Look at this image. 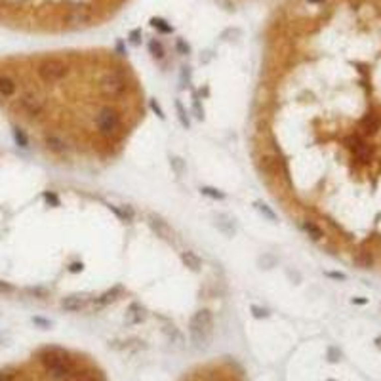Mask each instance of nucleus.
Masks as SVG:
<instances>
[{"mask_svg":"<svg viewBox=\"0 0 381 381\" xmlns=\"http://www.w3.org/2000/svg\"><path fill=\"white\" fill-rule=\"evenodd\" d=\"M40 362L52 381H69L73 376V360L65 349L46 347L38 353Z\"/></svg>","mask_w":381,"mask_h":381,"instance_id":"nucleus-1","label":"nucleus"},{"mask_svg":"<svg viewBox=\"0 0 381 381\" xmlns=\"http://www.w3.org/2000/svg\"><path fill=\"white\" fill-rule=\"evenodd\" d=\"M98 86L101 96L111 99H120L124 98L128 94V90H130V78L124 71L117 69V71H109V73L99 76Z\"/></svg>","mask_w":381,"mask_h":381,"instance_id":"nucleus-2","label":"nucleus"},{"mask_svg":"<svg viewBox=\"0 0 381 381\" xmlns=\"http://www.w3.org/2000/svg\"><path fill=\"white\" fill-rule=\"evenodd\" d=\"M212 326H214V315L210 309H198L193 315L189 322V334H191V341L196 349L206 347Z\"/></svg>","mask_w":381,"mask_h":381,"instance_id":"nucleus-3","label":"nucleus"},{"mask_svg":"<svg viewBox=\"0 0 381 381\" xmlns=\"http://www.w3.org/2000/svg\"><path fill=\"white\" fill-rule=\"evenodd\" d=\"M69 73H71L69 63L63 61V59H59V57H48V59L40 61L38 67H36V75L46 84L61 82L63 78H67Z\"/></svg>","mask_w":381,"mask_h":381,"instance_id":"nucleus-4","label":"nucleus"},{"mask_svg":"<svg viewBox=\"0 0 381 381\" xmlns=\"http://www.w3.org/2000/svg\"><path fill=\"white\" fill-rule=\"evenodd\" d=\"M94 126L103 137H115L122 130V117L113 107H101L94 117Z\"/></svg>","mask_w":381,"mask_h":381,"instance_id":"nucleus-5","label":"nucleus"},{"mask_svg":"<svg viewBox=\"0 0 381 381\" xmlns=\"http://www.w3.org/2000/svg\"><path fill=\"white\" fill-rule=\"evenodd\" d=\"M17 107L25 117L29 119H38L46 113V101H44L38 94H34L31 90L23 92L19 99H17Z\"/></svg>","mask_w":381,"mask_h":381,"instance_id":"nucleus-6","label":"nucleus"},{"mask_svg":"<svg viewBox=\"0 0 381 381\" xmlns=\"http://www.w3.org/2000/svg\"><path fill=\"white\" fill-rule=\"evenodd\" d=\"M147 223H149L151 231L158 239L166 240L168 244H175V242H177V233H175L174 227L164 218L156 216V214H149V216H147Z\"/></svg>","mask_w":381,"mask_h":381,"instance_id":"nucleus-7","label":"nucleus"},{"mask_svg":"<svg viewBox=\"0 0 381 381\" xmlns=\"http://www.w3.org/2000/svg\"><path fill=\"white\" fill-rule=\"evenodd\" d=\"M122 292H124V288L122 286H113V288H109V290H105L103 294H99L96 295V297H92V301H90V305L88 307H92L94 311H101V309H105V307H109L111 303H115L117 299H119L120 295H122Z\"/></svg>","mask_w":381,"mask_h":381,"instance_id":"nucleus-8","label":"nucleus"},{"mask_svg":"<svg viewBox=\"0 0 381 381\" xmlns=\"http://www.w3.org/2000/svg\"><path fill=\"white\" fill-rule=\"evenodd\" d=\"M92 301V297L88 294H71L61 299V309L65 313H80L84 311Z\"/></svg>","mask_w":381,"mask_h":381,"instance_id":"nucleus-9","label":"nucleus"},{"mask_svg":"<svg viewBox=\"0 0 381 381\" xmlns=\"http://www.w3.org/2000/svg\"><path fill=\"white\" fill-rule=\"evenodd\" d=\"M94 19V13L90 8L84 6H76V8H69L67 13L63 15V21L69 25H88V23Z\"/></svg>","mask_w":381,"mask_h":381,"instance_id":"nucleus-10","label":"nucleus"},{"mask_svg":"<svg viewBox=\"0 0 381 381\" xmlns=\"http://www.w3.org/2000/svg\"><path fill=\"white\" fill-rule=\"evenodd\" d=\"M257 166H259L261 174H265V175H276V174H280V170L284 168V160H278V158H274L272 154H263L261 158L257 160Z\"/></svg>","mask_w":381,"mask_h":381,"instance_id":"nucleus-11","label":"nucleus"},{"mask_svg":"<svg viewBox=\"0 0 381 381\" xmlns=\"http://www.w3.org/2000/svg\"><path fill=\"white\" fill-rule=\"evenodd\" d=\"M44 145H46L48 151H52L54 154H67V152H69V143H67L63 137L55 135V133L44 135Z\"/></svg>","mask_w":381,"mask_h":381,"instance_id":"nucleus-12","label":"nucleus"},{"mask_svg":"<svg viewBox=\"0 0 381 381\" xmlns=\"http://www.w3.org/2000/svg\"><path fill=\"white\" fill-rule=\"evenodd\" d=\"M147 318V309L141 303H131L128 307V313H126V324H141L143 320Z\"/></svg>","mask_w":381,"mask_h":381,"instance_id":"nucleus-13","label":"nucleus"},{"mask_svg":"<svg viewBox=\"0 0 381 381\" xmlns=\"http://www.w3.org/2000/svg\"><path fill=\"white\" fill-rule=\"evenodd\" d=\"M301 231H303L305 235L309 237L311 240H315V242H318V240H322L324 239V231L320 229V225L318 223H315L313 219H303L301 221Z\"/></svg>","mask_w":381,"mask_h":381,"instance_id":"nucleus-14","label":"nucleus"},{"mask_svg":"<svg viewBox=\"0 0 381 381\" xmlns=\"http://www.w3.org/2000/svg\"><path fill=\"white\" fill-rule=\"evenodd\" d=\"M214 225H216V229H218L219 233H223L229 239L237 235V225H235V221L231 218H227V216H216Z\"/></svg>","mask_w":381,"mask_h":381,"instance_id":"nucleus-15","label":"nucleus"},{"mask_svg":"<svg viewBox=\"0 0 381 381\" xmlns=\"http://www.w3.org/2000/svg\"><path fill=\"white\" fill-rule=\"evenodd\" d=\"M252 206H254V210H255L261 218L269 219L271 223H278V216H276V212H274V210H272L267 202H263V200H254V202H252Z\"/></svg>","mask_w":381,"mask_h":381,"instance_id":"nucleus-16","label":"nucleus"},{"mask_svg":"<svg viewBox=\"0 0 381 381\" xmlns=\"http://www.w3.org/2000/svg\"><path fill=\"white\" fill-rule=\"evenodd\" d=\"M181 261H183V265H185L189 271H193V272H198L202 269V259L191 250L181 252Z\"/></svg>","mask_w":381,"mask_h":381,"instance_id":"nucleus-17","label":"nucleus"},{"mask_svg":"<svg viewBox=\"0 0 381 381\" xmlns=\"http://www.w3.org/2000/svg\"><path fill=\"white\" fill-rule=\"evenodd\" d=\"M162 332H164V336L170 339L174 345H177L179 349L185 347V338H183V334H181L174 324H166V326H162Z\"/></svg>","mask_w":381,"mask_h":381,"instance_id":"nucleus-18","label":"nucleus"},{"mask_svg":"<svg viewBox=\"0 0 381 381\" xmlns=\"http://www.w3.org/2000/svg\"><path fill=\"white\" fill-rule=\"evenodd\" d=\"M15 92H17L15 80L8 75L0 76V96L2 98H11V96H15Z\"/></svg>","mask_w":381,"mask_h":381,"instance_id":"nucleus-19","label":"nucleus"},{"mask_svg":"<svg viewBox=\"0 0 381 381\" xmlns=\"http://www.w3.org/2000/svg\"><path fill=\"white\" fill-rule=\"evenodd\" d=\"M107 208L113 212V216H117L122 223H131L133 218H135V214H133V210H131L130 206H115V204H109Z\"/></svg>","mask_w":381,"mask_h":381,"instance_id":"nucleus-20","label":"nucleus"},{"mask_svg":"<svg viewBox=\"0 0 381 381\" xmlns=\"http://www.w3.org/2000/svg\"><path fill=\"white\" fill-rule=\"evenodd\" d=\"M191 113L198 122H204V119H206V111H204V105H202V99L196 96L195 90L191 92Z\"/></svg>","mask_w":381,"mask_h":381,"instance_id":"nucleus-21","label":"nucleus"},{"mask_svg":"<svg viewBox=\"0 0 381 381\" xmlns=\"http://www.w3.org/2000/svg\"><path fill=\"white\" fill-rule=\"evenodd\" d=\"M174 109H175V113H177V120H179V124H181L185 130H191V115H189V111L185 109V105H183L179 99H175Z\"/></svg>","mask_w":381,"mask_h":381,"instance_id":"nucleus-22","label":"nucleus"},{"mask_svg":"<svg viewBox=\"0 0 381 381\" xmlns=\"http://www.w3.org/2000/svg\"><path fill=\"white\" fill-rule=\"evenodd\" d=\"M147 50H149V54H151L154 59H162L164 54H166L162 42H158L156 38H149V40H147Z\"/></svg>","mask_w":381,"mask_h":381,"instance_id":"nucleus-23","label":"nucleus"},{"mask_svg":"<svg viewBox=\"0 0 381 381\" xmlns=\"http://www.w3.org/2000/svg\"><path fill=\"white\" fill-rule=\"evenodd\" d=\"M11 135H13V141H15L17 147H21V149H27V147H29V135L25 133V130L15 126V128L11 130Z\"/></svg>","mask_w":381,"mask_h":381,"instance_id":"nucleus-24","label":"nucleus"},{"mask_svg":"<svg viewBox=\"0 0 381 381\" xmlns=\"http://www.w3.org/2000/svg\"><path fill=\"white\" fill-rule=\"evenodd\" d=\"M170 166H172V170H174V174L177 175V177H183V175H185L187 164L181 156H172V158H170Z\"/></svg>","mask_w":381,"mask_h":381,"instance_id":"nucleus-25","label":"nucleus"},{"mask_svg":"<svg viewBox=\"0 0 381 381\" xmlns=\"http://www.w3.org/2000/svg\"><path fill=\"white\" fill-rule=\"evenodd\" d=\"M179 90H187V88L191 86V67L189 65H183L179 69Z\"/></svg>","mask_w":381,"mask_h":381,"instance_id":"nucleus-26","label":"nucleus"},{"mask_svg":"<svg viewBox=\"0 0 381 381\" xmlns=\"http://www.w3.org/2000/svg\"><path fill=\"white\" fill-rule=\"evenodd\" d=\"M151 25L156 29V31H160V33L164 34H172L174 33V29H172V25H168V21L166 19H162V17H151Z\"/></svg>","mask_w":381,"mask_h":381,"instance_id":"nucleus-27","label":"nucleus"},{"mask_svg":"<svg viewBox=\"0 0 381 381\" xmlns=\"http://www.w3.org/2000/svg\"><path fill=\"white\" fill-rule=\"evenodd\" d=\"M200 193L204 196H208V198H214V200H225L227 198V195L223 193V191H219V189H216V187H202L200 189Z\"/></svg>","mask_w":381,"mask_h":381,"instance_id":"nucleus-28","label":"nucleus"},{"mask_svg":"<svg viewBox=\"0 0 381 381\" xmlns=\"http://www.w3.org/2000/svg\"><path fill=\"white\" fill-rule=\"evenodd\" d=\"M355 263L359 265L360 269H370L372 265H374V257H372L370 252H360L359 255H357V259Z\"/></svg>","mask_w":381,"mask_h":381,"instance_id":"nucleus-29","label":"nucleus"},{"mask_svg":"<svg viewBox=\"0 0 381 381\" xmlns=\"http://www.w3.org/2000/svg\"><path fill=\"white\" fill-rule=\"evenodd\" d=\"M276 263H278L276 255H272V254H263L261 257H259V261H257V265H259L261 269H272Z\"/></svg>","mask_w":381,"mask_h":381,"instance_id":"nucleus-30","label":"nucleus"},{"mask_svg":"<svg viewBox=\"0 0 381 381\" xmlns=\"http://www.w3.org/2000/svg\"><path fill=\"white\" fill-rule=\"evenodd\" d=\"M27 294L34 297V299H48L50 297V292L42 288V286H33V288H27Z\"/></svg>","mask_w":381,"mask_h":381,"instance_id":"nucleus-31","label":"nucleus"},{"mask_svg":"<svg viewBox=\"0 0 381 381\" xmlns=\"http://www.w3.org/2000/svg\"><path fill=\"white\" fill-rule=\"evenodd\" d=\"M240 36H242V31H240L239 27H227V29L221 33V38H223V40H229V42L237 40Z\"/></svg>","mask_w":381,"mask_h":381,"instance_id":"nucleus-32","label":"nucleus"},{"mask_svg":"<svg viewBox=\"0 0 381 381\" xmlns=\"http://www.w3.org/2000/svg\"><path fill=\"white\" fill-rule=\"evenodd\" d=\"M362 128H364L366 133H376V130L380 128V122L376 120V117H366L362 120Z\"/></svg>","mask_w":381,"mask_h":381,"instance_id":"nucleus-33","label":"nucleus"},{"mask_svg":"<svg viewBox=\"0 0 381 381\" xmlns=\"http://www.w3.org/2000/svg\"><path fill=\"white\" fill-rule=\"evenodd\" d=\"M250 313L254 318H259V320H263V318H269V309H265V307H261V305H252L250 307Z\"/></svg>","mask_w":381,"mask_h":381,"instance_id":"nucleus-34","label":"nucleus"},{"mask_svg":"<svg viewBox=\"0 0 381 381\" xmlns=\"http://www.w3.org/2000/svg\"><path fill=\"white\" fill-rule=\"evenodd\" d=\"M42 198H44V202H46L48 206H52V208H55V206H59V204H61L59 196L55 195L54 191H44V193H42Z\"/></svg>","mask_w":381,"mask_h":381,"instance_id":"nucleus-35","label":"nucleus"},{"mask_svg":"<svg viewBox=\"0 0 381 381\" xmlns=\"http://www.w3.org/2000/svg\"><path fill=\"white\" fill-rule=\"evenodd\" d=\"M175 52L181 55L191 54V46H189V42H187L185 38H175Z\"/></svg>","mask_w":381,"mask_h":381,"instance_id":"nucleus-36","label":"nucleus"},{"mask_svg":"<svg viewBox=\"0 0 381 381\" xmlns=\"http://www.w3.org/2000/svg\"><path fill=\"white\" fill-rule=\"evenodd\" d=\"M31 320H33L34 326L42 328V330H50V328L54 326V322H52V320H48V318H44V316H33Z\"/></svg>","mask_w":381,"mask_h":381,"instance_id":"nucleus-37","label":"nucleus"},{"mask_svg":"<svg viewBox=\"0 0 381 381\" xmlns=\"http://www.w3.org/2000/svg\"><path fill=\"white\" fill-rule=\"evenodd\" d=\"M328 360L330 362H339L341 360V349H338V347H328Z\"/></svg>","mask_w":381,"mask_h":381,"instance_id":"nucleus-38","label":"nucleus"},{"mask_svg":"<svg viewBox=\"0 0 381 381\" xmlns=\"http://www.w3.org/2000/svg\"><path fill=\"white\" fill-rule=\"evenodd\" d=\"M128 40H130L131 46H139V44H141V29H133V31H130Z\"/></svg>","mask_w":381,"mask_h":381,"instance_id":"nucleus-39","label":"nucleus"},{"mask_svg":"<svg viewBox=\"0 0 381 381\" xmlns=\"http://www.w3.org/2000/svg\"><path fill=\"white\" fill-rule=\"evenodd\" d=\"M149 107H151L152 113H154V115H156L158 119H162V120H164V111L160 109V105H158V101H156V99H151V101H149Z\"/></svg>","mask_w":381,"mask_h":381,"instance_id":"nucleus-40","label":"nucleus"},{"mask_svg":"<svg viewBox=\"0 0 381 381\" xmlns=\"http://www.w3.org/2000/svg\"><path fill=\"white\" fill-rule=\"evenodd\" d=\"M15 374L11 370H0V381H13Z\"/></svg>","mask_w":381,"mask_h":381,"instance_id":"nucleus-41","label":"nucleus"},{"mask_svg":"<svg viewBox=\"0 0 381 381\" xmlns=\"http://www.w3.org/2000/svg\"><path fill=\"white\" fill-rule=\"evenodd\" d=\"M324 274H326L328 278H334V280H345V278H347L343 272H338V271H326Z\"/></svg>","mask_w":381,"mask_h":381,"instance_id":"nucleus-42","label":"nucleus"},{"mask_svg":"<svg viewBox=\"0 0 381 381\" xmlns=\"http://www.w3.org/2000/svg\"><path fill=\"white\" fill-rule=\"evenodd\" d=\"M196 92V96L200 99H208L210 98V88L208 86H202V88H198V90H195Z\"/></svg>","mask_w":381,"mask_h":381,"instance_id":"nucleus-43","label":"nucleus"},{"mask_svg":"<svg viewBox=\"0 0 381 381\" xmlns=\"http://www.w3.org/2000/svg\"><path fill=\"white\" fill-rule=\"evenodd\" d=\"M115 50H117V54L119 55H126V46H124V42L122 40H117V44H115Z\"/></svg>","mask_w":381,"mask_h":381,"instance_id":"nucleus-44","label":"nucleus"},{"mask_svg":"<svg viewBox=\"0 0 381 381\" xmlns=\"http://www.w3.org/2000/svg\"><path fill=\"white\" fill-rule=\"evenodd\" d=\"M82 269H84V265H82L80 261H75L69 265V271L71 272H82Z\"/></svg>","mask_w":381,"mask_h":381,"instance_id":"nucleus-45","label":"nucleus"},{"mask_svg":"<svg viewBox=\"0 0 381 381\" xmlns=\"http://www.w3.org/2000/svg\"><path fill=\"white\" fill-rule=\"evenodd\" d=\"M214 55H212V52H202V55H200V61L202 63H206V61H210Z\"/></svg>","mask_w":381,"mask_h":381,"instance_id":"nucleus-46","label":"nucleus"},{"mask_svg":"<svg viewBox=\"0 0 381 381\" xmlns=\"http://www.w3.org/2000/svg\"><path fill=\"white\" fill-rule=\"evenodd\" d=\"M353 303L355 305H366L368 303V299H364V297H355V299H353Z\"/></svg>","mask_w":381,"mask_h":381,"instance_id":"nucleus-47","label":"nucleus"},{"mask_svg":"<svg viewBox=\"0 0 381 381\" xmlns=\"http://www.w3.org/2000/svg\"><path fill=\"white\" fill-rule=\"evenodd\" d=\"M6 343V334H0V345H4Z\"/></svg>","mask_w":381,"mask_h":381,"instance_id":"nucleus-48","label":"nucleus"},{"mask_svg":"<svg viewBox=\"0 0 381 381\" xmlns=\"http://www.w3.org/2000/svg\"><path fill=\"white\" fill-rule=\"evenodd\" d=\"M307 2H309V4H322L324 0H307Z\"/></svg>","mask_w":381,"mask_h":381,"instance_id":"nucleus-49","label":"nucleus"},{"mask_svg":"<svg viewBox=\"0 0 381 381\" xmlns=\"http://www.w3.org/2000/svg\"><path fill=\"white\" fill-rule=\"evenodd\" d=\"M376 345H378V347H381V336H380V338H376Z\"/></svg>","mask_w":381,"mask_h":381,"instance_id":"nucleus-50","label":"nucleus"},{"mask_svg":"<svg viewBox=\"0 0 381 381\" xmlns=\"http://www.w3.org/2000/svg\"><path fill=\"white\" fill-rule=\"evenodd\" d=\"M328 381H336V380H328Z\"/></svg>","mask_w":381,"mask_h":381,"instance_id":"nucleus-51","label":"nucleus"}]
</instances>
